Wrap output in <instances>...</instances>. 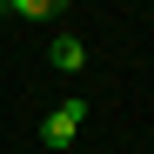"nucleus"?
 Wrapping results in <instances>:
<instances>
[{
	"label": "nucleus",
	"mask_w": 154,
	"mask_h": 154,
	"mask_svg": "<svg viewBox=\"0 0 154 154\" xmlns=\"http://www.w3.org/2000/svg\"><path fill=\"white\" fill-rule=\"evenodd\" d=\"M81 121H87V100H60V107L40 121V147H67L81 134Z\"/></svg>",
	"instance_id": "obj_1"
},
{
	"label": "nucleus",
	"mask_w": 154,
	"mask_h": 154,
	"mask_svg": "<svg viewBox=\"0 0 154 154\" xmlns=\"http://www.w3.org/2000/svg\"><path fill=\"white\" fill-rule=\"evenodd\" d=\"M47 60H54L60 74H81V67H87V47L74 40V34H54V47H47Z\"/></svg>",
	"instance_id": "obj_2"
},
{
	"label": "nucleus",
	"mask_w": 154,
	"mask_h": 154,
	"mask_svg": "<svg viewBox=\"0 0 154 154\" xmlns=\"http://www.w3.org/2000/svg\"><path fill=\"white\" fill-rule=\"evenodd\" d=\"M7 7H14L20 20H54V14L67 7V0H7Z\"/></svg>",
	"instance_id": "obj_3"
},
{
	"label": "nucleus",
	"mask_w": 154,
	"mask_h": 154,
	"mask_svg": "<svg viewBox=\"0 0 154 154\" xmlns=\"http://www.w3.org/2000/svg\"><path fill=\"white\" fill-rule=\"evenodd\" d=\"M0 7H7V0H0Z\"/></svg>",
	"instance_id": "obj_4"
}]
</instances>
